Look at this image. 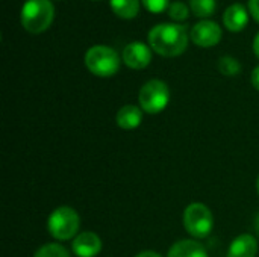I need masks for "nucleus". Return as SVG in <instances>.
<instances>
[{
	"label": "nucleus",
	"instance_id": "1",
	"mask_svg": "<svg viewBox=\"0 0 259 257\" xmlns=\"http://www.w3.org/2000/svg\"><path fill=\"white\" fill-rule=\"evenodd\" d=\"M150 47L164 58H175L182 55L188 45L187 27L175 23H162L149 32Z\"/></svg>",
	"mask_w": 259,
	"mask_h": 257
},
{
	"label": "nucleus",
	"instance_id": "2",
	"mask_svg": "<svg viewBox=\"0 0 259 257\" xmlns=\"http://www.w3.org/2000/svg\"><path fill=\"white\" fill-rule=\"evenodd\" d=\"M55 17V8L50 0H27L20 14L21 26L29 33H42L49 29Z\"/></svg>",
	"mask_w": 259,
	"mask_h": 257
},
{
	"label": "nucleus",
	"instance_id": "3",
	"mask_svg": "<svg viewBox=\"0 0 259 257\" xmlns=\"http://www.w3.org/2000/svg\"><path fill=\"white\" fill-rule=\"evenodd\" d=\"M80 218L70 206L56 208L47 218V230L58 241H70L79 235Z\"/></svg>",
	"mask_w": 259,
	"mask_h": 257
},
{
	"label": "nucleus",
	"instance_id": "4",
	"mask_svg": "<svg viewBox=\"0 0 259 257\" xmlns=\"http://www.w3.org/2000/svg\"><path fill=\"white\" fill-rule=\"evenodd\" d=\"M184 227L194 239L208 238L214 229V217L211 209L203 203H191L184 211Z\"/></svg>",
	"mask_w": 259,
	"mask_h": 257
},
{
	"label": "nucleus",
	"instance_id": "5",
	"mask_svg": "<svg viewBox=\"0 0 259 257\" xmlns=\"http://www.w3.org/2000/svg\"><path fill=\"white\" fill-rule=\"evenodd\" d=\"M85 65L94 76L111 77L120 70V56L108 45H94L85 53Z\"/></svg>",
	"mask_w": 259,
	"mask_h": 257
},
{
	"label": "nucleus",
	"instance_id": "6",
	"mask_svg": "<svg viewBox=\"0 0 259 257\" xmlns=\"http://www.w3.org/2000/svg\"><path fill=\"white\" fill-rule=\"evenodd\" d=\"M138 100L140 108L146 114H161L170 103V89L165 82L159 79H152L141 86Z\"/></svg>",
	"mask_w": 259,
	"mask_h": 257
},
{
	"label": "nucleus",
	"instance_id": "7",
	"mask_svg": "<svg viewBox=\"0 0 259 257\" xmlns=\"http://www.w3.org/2000/svg\"><path fill=\"white\" fill-rule=\"evenodd\" d=\"M191 39L199 47H214L222 39V29L211 20H202L191 29Z\"/></svg>",
	"mask_w": 259,
	"mask_h": 257
},
{
	"label": "nucleus",
	"instance_id": "8",
	"mask_svg": "<svg viewBox=\"0 0 259 257\" xmlns=\"http://www.w3.org/2000/svg\"><path fill=\"white\" fill-rule=\"evenodd\" d=\"M123 62L132 70H143L152 62V50L141 41H134L123 48Z\"/></svg>",
	"mask_w": 259,
	"mask_h": 257
},
{
	"label": "nucleus",
	"instance_id": "9",
	"mask_svg": "<svg viewBox=\"0 0 259 257\" xmlns=\"http://www.w3.org/2000/svg\"><path fill=\"white\" fill-rule=\"evenodd\" d=\"M71 250L77 257L99 256L102 251V239L94 232H82L73 239Z\"/></svg>",
	"mask_w": 259,
	"mask_h": 257
},
{
	"label": "nucleus",
	"instance_id": "10",
	"mask_svg": "<svg viewBox=\"0 0 259 257\" xmlns=\"http://www.w3.org/2000/svg\"><path fill=\"white\" fill-rule=\"evenodd\" d=\"M258 253V242L253 235L244 233L237 236L228 248V257H255Z\"/></svg>",
	"mask_w": 259,
	"mask_h": 257
},
{
	"label": "nucleus",
	"instance_id": "11",
	"mask_svg": "<svg viewBox=\"0 0 259 257\" xmlns=\"http://www.w3.org/2000/svg\"><path fill=\"white\" fill-rule=\"evenodd\" d=\"M167 257H208V253L199 241L181 239L168 248Z\"/></svg>",
	"mask_w": 259,
	"mask_h": 257
},
{
	"label": "nucleus",
	"instance_id": "12",
	"mask_svg": "<svg viewBox=\"0 0 259 257\" xmlns=\"http://www.w3.org/2000/svg\"><path fill=\"white\" fill-rule=\"evenodd\" d=\"M223 21H225V26L228 27V30L240 32L247 26L249 14H247L246 8L241 3H234L225 11Z\"/></svg>",
	"mask_w": 259,
	"mask_h": 257
},
{
	"label": "nucleus",
	"instance_id": "13",
	"mask_svg": "<svg viewBox=\"0 0 259 257\" xmlns=\"http://www.w3.org/2000/svg\"><path fill=\"white\" fill-rule=\"evenodd\" d=\"M143 112L144 111L135 105H126L120 108L115 117L117 126L124 130H134L140 127V124L143 123Z\"/></svg>",
	"mask_w": 259,
	"mask_h": 257
},
{
	"label": "nucleus",
	"instance_id": "14",
	"mask_svg": "<svg viewBox=\"0 0 259 257\" xmlns=\"http://www.w3.org/2000/svg\"><path fill=\"white\" fill-rule=\"evenodd\" d=\"M114 14L123 20L135 18L140 12V0H109Z\"/></svg>",
	"mask_w": 259,
	"mask_h": 257
},
{
	"label": "nucleus",
	"instance_id": "15",
	"mask_svg": "<svg viewBox=\"0 0 259 257\" xmlns=\"http://www.w3.org/2000/svg\"><path fill=\"white\" fill-rule=\"evenodd\" d=\"M190 8L194 15L206 18L215 12V0H190Z\"/></svg>",
	"mask_w": 259,
	"mask_h": 257
},
{
	"label": "nucleus",
	"instance_id": "16",
	"mask_svg": "<svg viewBox=\"0 0 259 257\" xmlns=\"http://www.w3.org/2000/svg\"><path fill=\"white\" fill-rule=\"evenodd\" d=\"M33 257H71L68 250L61 244H46L36 250Z\"/></svg>",
	"mask_w": 259,
	"mask_h": 257
},
{
	"label": "nucleus",
	"instance_id": "17",
	"mask_svg": "<svg viewBox=\"0 0 259 257\" xmlns=\"http://www.w3.org/2000/svg\"><path fill=\"white\" fill-rule=\"evenodd\" d=\"M219 70L225 76H237L241 71V65L235 58L226 55L219 59Z\"/></svg>",
	"mask_w": 259,
	"mask_h": 257
},
{
	"label": "nucleus",
	"instance_id": "18",
	"mask_svg": "<svg viewBox=\"0 0 259 257\" xmlns=\"http://www.w3.org/2000/svg\"><path fill=\"white\" fill-rule=\"evenodd\" d=\"M188 14H190L188 6H187L185 3H182V2H173V3H170V6H168V15H170L173 20H176V21L187 20V18H188Z\"/></svg>",
	"mask_w": 259,
	"mask_h": 257
},
{
	"label": "nucleus",
	"instance_id": "19",
	"mask_svg": "<svg viewBox=\"0 0 259 257\" xmlns=\"http://www.w3.org/2000/svg\"><path fill=\"white\" fill-rule=\"evenodd\" d=\"M141 2H143L144 8L153 14L164 12L170 6V0H141Z\"/></svg>",
	"mask_w": 259,
	"mask_h": 257
},
{
	"label": "nucleus",
	"instance_id": "20",
	"mask_svg": "<svg viewBox=\"0 0 259 257\" xmlns=\"http://www.w3.org/2000/svg\"><path fill=\"white\" fill-rule=\"evenodd\" d=\"M249 11L252 17L259 23V0H249Z\"/></svg>",
	"mask_w": 259,
	"mask_h": 257
},
{
	"label": "nucleus",
	"instance_id": "21",
	"mask_svg": "<svg viewBox=\"0 0 259 257\" xmlns=\"http://www.w3.org/2000/svg\"><path fill=\"white\" fill-rule=\"evenodd\" d=\"M250 82H252L253 88L259 91V65L253 68V71H252V74H250Z\"/></svg>",
	"mask_w": 259,
	"mask_h": 257
},
{
	"label": "nucleus",
	"instance_id": "22",
	"mask_svg": "<svg viewBox=\"0 0 259 257\" xmlns=\"http://www.w3.org/2000/svg\"><path fill=\"white\" fill-rule=\"evenodd\" d=\"M135 257H162L159 253H156V251H152V250H146V251H141V253H138Z\"/></svg>",
	"mask_w": 259,
	"mask_h": 257
},
{
	"label": "nucleus",
	"instance_id": "23",
	"mask_svg": "<svg viewBox=\"0 0 259 257\" xmlns=\"http://www.w3.org/2000/svg\"><path fill=\"white\" fill-rule=\"evenodd\" d=\"M253 52H255V55L259 58V32L256 33L255 39H253Z\"/></svg>",
	"mask_w": 259,
	"mask_h": 257
},
{
	"label": "nucleus",
	"instance_id": "24",
	"mask_svg": "<svg viewBox=\"0 0 259 257\" xmlns=\"http://www.w3.org/2000/svg\"><path fill=\"white\" fill-rule=\"evenodd\" d=\"M253 227L256 230V235H259V214L255 217V221H253Z\"/></svg>",
	"mask_w": 259,
	"mask_h": 257
},
{
	"label": "nucleus",
	"instance_id": "25",
	"mask_svg": "<svg viewBox=\"0 0 259 257\" xmlns=\"http://www.w3.org/2000/svg\"><path fill=\"white\" fill-rule=\"evenodd\" d=\"M256 191H258V194H259V176H258V180H256Z\"/></svg>",
	"mask_w": 259,
	"mask_h": 257
}]
</instances>
